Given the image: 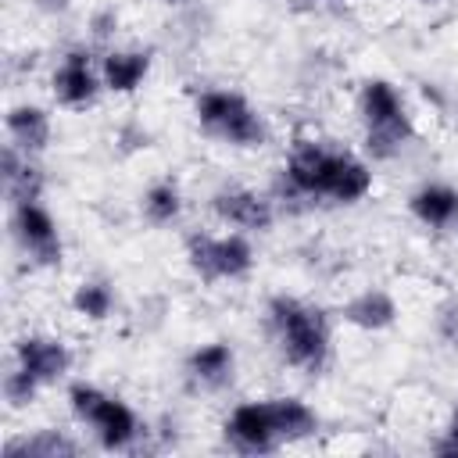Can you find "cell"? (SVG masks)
Instances as JSON below:
<instances>
[{
  "label": "cell",
  "mask_w": 458,
  "mask_h": 458,
  "mask_svg": "<svg viewBox=\"0 0 458 458\" xmlns=\"http://www.w3.org/2000/svg\"><path fill=\"white\" fill-rule=\"evenodd\" d=\"M268 326L293 369L318 372L329 358V322L318 308L297 297H272L268 301Z\"/></svg>",
  "instance_id": "cell-2"
},
{
  "label": "cell",
  "mask_w": 458,
  "mask_h": 458,
  "mask_svg": "<svg viewBox=\"0 0 458 458\" xmlns=\"http://www.w3.org/2000/svg\"><path fill=\"white\" fill-rule=\"evenodd\" d=\"M186 372L200 386H222V383H229L233 379V351H229V344L215 340V344L197 347L190 354V361H186Z\"/></svg>",
  "instance_id": "cell-16"
},
{
  "label": "cell",
  "mask_w": 458,
  "mask_h": 458,
  "mask_svg": "<svg viewBox=\"0 0 458 458\" xmlns=\"http://www.w3.org/2000/svg\"><path fill=\"white\" fill-rule=\"evenodd\" d=\"M286 179L301 193L333 197L340 204H354L372 190V172L361 157L347 150H326L318 143H297L290 150Z\"/></svg>",
  "instance_id": "cell-1"
},
{
  "label": "cell",
  "mask_w": 458,
  "mask_h": 458,
  "mask_svg": "<svg viewBox=\"0 0 458 458\" xmlns=\"http://www.w3.org/2000/svg\"><path fill=\"white\" fill-rule=\"evenodd\" d=\"M7 136H11V143L21 154L32 157V154L47 150V143H50V114L43 107H32V104L11 107V114H7Z\"/></svg>",
  "instance_id": "cell-13"
},
{
  "label": "cell",
  "mask_w": 458,
  "mask_h": 458,
  "mask_svg": "<svg viewBox=\"0 0 458 458\" xmlns=\"http://www.w3.org/2000/svg\"><path fill=\"white\" fill-rule=\"evenodd\" d=\"M161 4H182V0H161Z\"/></svg>",
  "instance_id": "cell-22"
},
{
  "label": "cell",
  "mask_w": 458,
  "mask_h": 458,
  "mask_svg": "<svg viewBox=\"0 0 458 458\" xmlns=\"http://www.w3.org/2000/svg\"><path fill=\"white\" fill-rule=\"evenodd\" d=\"M100 82L104 79H97L86 50H68L64 61L54 68V97H57L61 107H75L79 111V107L93 104Z\"/></svg>",
  "instance_id": "cell-9"
},
{
  "label": "cell",
  "mask_w": 458,
  "mask_h": 458,
  "mask_svg": "<svg viewBox=\"0 0 458 458\" xmlns=\"http://www.w3.org/2000/svg\"><path fill=\"white\" fill-rule=\"evenodd\" d=\"M272 411H276V426H279L283 444L304 440V437L315 433L318 419H315V411L304 401H297V397H272Z\"/></svg>",
  "instance_id": "cell-17"
},
{
  "label": "cell",
  "mask_w": 458,
  "mask_h": 458,
  "mask_svg": "<svg viewBox=\"0 0 458 458\" xmlns=\"http://www.w3.org/2000/svg\"><path fill=\"white\" fill-rule=\"evenodd\" d=\"M344 318L361 329H386L397 318V304L386 290H361L344 304Z\"/></svg>",
  "instance_id": "cell-15"
},
{
  "label": "cell",
  "mask_w": 458,
  "mask_h": 458,
  "mask_svg": "<svg viewBox=\"0 0 458 458\" xmlns=\"http://www.w3.org/2000/svg\"><path fill=\"white\" fill-rule=\"evenodd\" d=\"M150 72V54L143 50H111L100 64V79L111 93H132Z\"/></svg>",
  "instance_id": "cell-14"
},
{
  "label": "cell",
  "mask_w": 458,
  "mask_h": 458,
  "mask_svg": "<svg viewBox=\"0 0 458 458\" xmlns=\"http://www.w3.org/2000/svg\"><path fill=\"white\" fill-rule=\"evenodd\" d=\"M14 236L25 247V254L36 265H57L61 261V236H57V222L54 215L39 204H14Z\"/></svg>",
  "instance_id": "cell-7"
},
{
  "label": "cell",
  "mask_w": 458,
  "mask_h": 458,
  "mask_svg": "<svg viewBox=\"0 0 458 458\" xmlns=\"http://www.w3.org/2000/svg\"><path fill=\"white\" fill-rule=\"evenodd\" d=\"M225 437L240 451H276L283 444V437L276 426L272 401H247V404L233 408V415L225 422Z\"/></svg>",
  "instance_id": "cell-8"
},
{
  "label": "cell",
  "mask_w": 458,
  "mask_h": 458,
  "mask_svg": "<svg viewBox=\"0 0 458 458\" xmlns=\"http://www.w3.org/2000/svg\"><path fill=\"white\" fill-rule=\"evenodd\" d=\"M411 215L422 222V225H433V229H444L454 222L458 215V190L447 186V182H426L411 193L408 200Z\"/></svg>",
  "instance_id": "cell-12"
},
{
  "label": "cell",
  "mask_w": 458,
  "mask_h": 458,
  "mask_svg": "<svg viewBox=\"0 0 458 458\" xmlns=\"http://www.w3.org/2000/svg\"><path fill=\"white\" fill-rule=\"evenodd\" d=\"M72 308L82 315V318H93V322H104L114 308V293L107 283L100 279H89V283H79L75 293H72Z\"/></svg>",
  "instance_id": "cell-19"
},
{
  "label": "cell",
  "mask_w": 458,
  "mask_h": 458,
  "mask_svg": "<svg viewBox=\"0 0 458 458\" xmlns=\"http://www.w3.org/2000/svg\"><path fill=\"white\" fill-rule=\"evenodd\" d=\"M14 361L32 376V379H39L43 386L47 383H57L68 369H72V351L61 344V340H54V336H25V340H18V347H14Z\"/></svg>",
  "instance_id": "cell-10"
},
{
  "label": "cell",
  "mask_w": 458,
  "mask_h": 458,
  "mask_svg": "<svg viewBox=\"0 0 458 458\" xmlns=\"http://www.w3.org/2000/svg\"><path fill=\"white\" fill-rule=\"evenodd\" d=\"M215 215L240 233H265L272 225V204L254 190H240V186L215 193Z\"/></svg>",
  "instance_id": "cell-11"
},
{
  "label": "cell",
  "mask_w": 458,
  "mask_h": 458,
  "mask_svg": "<svg viewBox=\"0 0 458 458\" xmlns=\"http://www.w3.org/2000/svg\"><path fill=\"white\" fill-rule=\"evenodd\" d=\"M186 258H190V268L204 279V283H218V279H240L250 272L254 265V250H250V240L236 229V233H225V236H208V233H197L186 240Z\"/></svg>",
  "instance_id": "cell-6"
},
{
  "label": "cell",
  "mask_w": 458,
  "mask_h": 458,
  "mask_svg": "<svg viewBox=\"0 0 458 458\" xmlns=\"http://www.w3.org/2000/svg\"><path fill=\"white\" fill-rule=\"evenodd\" d=\"M179 211H182V193H179L175 182H154L143 193V215H147V222L168 225V222L179 218Z\"/></svg>",
  "instance_id": "cell-18"
},
{
  "label": "cell",
  "mask_w": 458,
  "mask_h": 458,
  "mask_svg": "<svg viewBox=\"0 0 458 458\" xmlns=\"http://www.w3.org/2000/svg\"><path fill=\"white\" fill-rule=\"evenodd\" d=\"M68 401H72L75 419L93 426L100 447H107V451H118V447L132 444V437L140 433L136 411L125 401H118V397H111V394H104L89 383H75L68 390Z\"/></svg>",
  "instance_id": "cell-5"
},
{
  "label": "cell",
  "mask_w": 458,
  "mask_h": 458,
  "mask_svg": "<svg viewBox=\"0 0 458 458\" xmlns=\"http://www.w3.org/2000/svg\"><path fill=\"white\" fill-rule=\"evenodd\" d=\"M193 111H197V122L211 136H218L225 143H236V147H258V143H265V122H261V114L247 104V97H240L233 89H204V93H197Z\"/></svg>",
  "instance_id": "cell-4"
},
{
  "label": "cell",
  "mask_w": 458,
  "mask_h": 458,
  "mask_svg": "<svg viewBox=\"0 0 458 458\" xmlns=\"http://www.w3.org/2000/svg\"><path fill=\"white\" fill-rule=\"evenodd\" d=\"M437 451H440V454H458V408H454V415H451L447 440H444V444H437Z\"/></svg>",
  "instance_id": "cell-21"
},
{
  "label": "cell",
  "mask_w": 458,
  "mask_h": 458,
  "mask_svg": "<svg viewBox=\"0 0 458 458\" xmlns=\"http://www.w3.org/2000/svg\"><path fill=\"white\" fill-rule=\"evenodd\" d=\"M43 383L39 379H32L21 365H14L7 376H4V397L14 404V408H21V404H32V397H36V390H39Z\"/></svg>",
  "instance_id": "cell-20"
},
{
  "label": "cell",
  "mask_w": 458,
  "mask_h": 458,
  "mask_svg": "<svg viewBox=\"0 0 458 458\" xmlns=\"http://www.w3.org/2000/svg\"><path fill=\"white\" fill-rule=\"evenodd\" d=\"M361 118H365V143L372 150V157H394L411 136L415 125L397 97V89L383 79L365 82L361 89Z\"/></svg>",
  "instance_id": "cell-3"
}]
</instances>
